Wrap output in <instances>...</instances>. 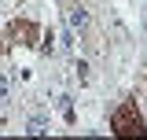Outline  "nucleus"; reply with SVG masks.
<instances>
[{"instance_id": "obj_1", "label": "nucleus", "mask_w": 147, "mask_h": 140, "mask_svg": "<svg viewBox=\"0 0 147 140\" xmlns=\"http://www.w3.org/2000/svg\"><path fill=\"white\" fill-rule=\"evenodd\" d=\"M110 133L114 137H147V122L136 100H121L110 111Z\"/></svg>"}, {"instance_id": "obj_2", "label": "nucleus", "mask_w": 147, "mask_h": 140, "mask_svg": "<svg viewBox=\"0 0 147 140\" xmlns=\"http://www.w3.org/2000/svg\"><path fill=\"white\" fill-rule=\"evenodd\" d=\"M7 41L11 44H22V48H33L37 41H40V26H37L33 18H11L7 22Z\"/></svg>"}, {"instance_id": "obj_3", "label": "nucleus", "mask_w": 147, "mask_h": 140, "mask_svg": "<svg viewBox=\"0 0 147 140\" xmlns=\"http://www.w3.org/2000/svg\"><path fill=\"white\" fill-rule=\"evenodd\" d=\"M4 96H7V81L0 77V100H4Z\"/></svg>"}, {"instance_id": "obj_4", "label": "nucleus", "mask_w": 147, "mask_h": 140, "mask_svg": "<svg viewBox=\"0 0 147 140\" xmlns=\"http://www.w3.org/2000/svg\"><path fill=\"white\" fill-rule=\"evenodd\" d=\"M0 52H4V44H0Z\"/></svg>"}]
</instances>
